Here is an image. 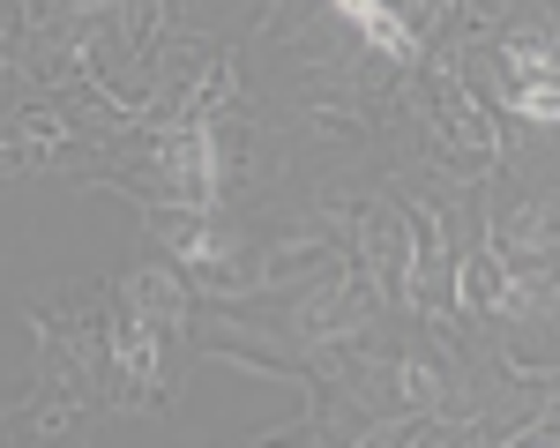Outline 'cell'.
Returning a JSON list of instances; mask_svg holds the SVG:
<instances>
[{
  "mask_svg": "<svg viewBox=\"0 0 560 448\" xmlns=\"http://www.w3.org/2000/svg\"><path fill=\"white\" fill-rule=\"evenodd\" d=\"M337 15H351V31H359L366 45H382V52H396V60H411V45H419L382 0H337Z\"/></svg>",
  "mask_w": 560,
  "mask_h": 448,
  "instance_id": "1",
  "label": "cell"
},
{
  "mask_svg": "<svg viewBox=\"0 0 560 448\" xmlns=\"http://www.w3.org/2000/svg\"><path fill=\"white\" fill-rule=\"evenodd\" d=\"M516 105L530 120H560V90H516Z\"/></svg>",
  "mask_w": 560,
  "mask_h": 448,
  "instance_id": "2",
  "label": "cell"
}]
</instances>
